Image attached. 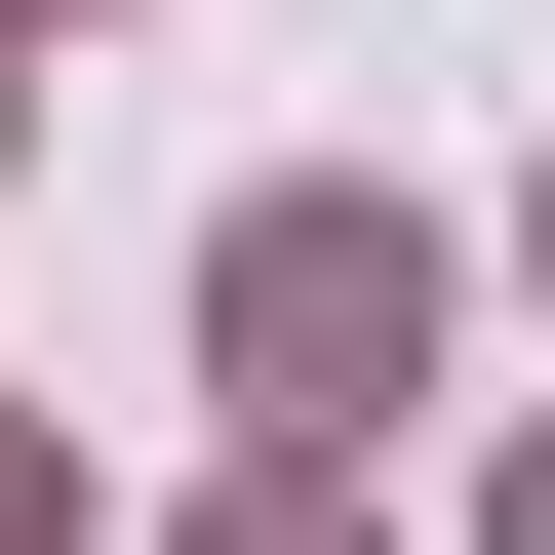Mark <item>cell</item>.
Instances as JSON below:
<instances>
[{"mask_svg": "<svg viewBox=\"0 0 555 555\" xmlns=\"http://www.w3.org/2000/svg\"><path fill=\"white\" fill-rule=\"evenodd\" d=\"M238 358H278V437H358V397L437 358V238H358V198H278V238H238Z\"/></svg>", "mask_w": 555, "mask_h": 555, "instance_id": "cell-1", "label": "cell"}]
</instances>
